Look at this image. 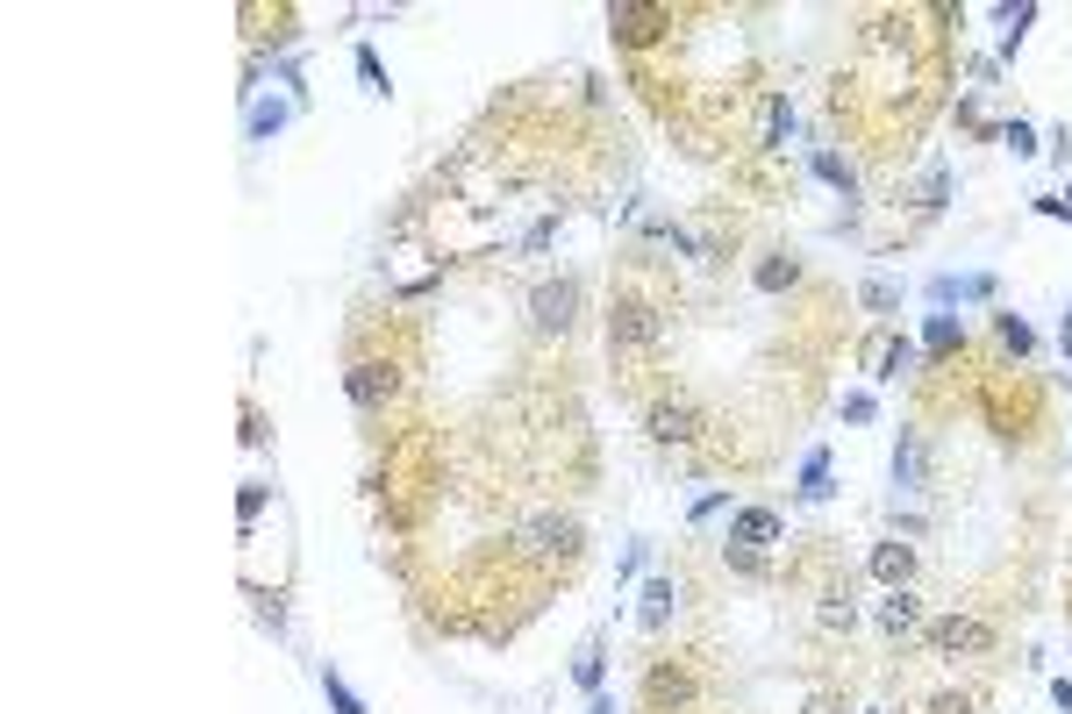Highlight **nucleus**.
I'll use <instances>...</instances> for the list:
<instances>
[{
    "label": "nucleus",
    "instance_id": "f257e3e1",
    "mask_svg": "<svg viewBox=\"0 0 1072 714\" xmlns=\"http://www.w3.org/2000/svg\"><path fill=\"white\" fill-rule=\"evenodd\" d=\"M665 343V315L651 301H636V293H615L608 307V357L615 365H644V357H658Z\"/></svg>",
    "mask_w": 1072,
    "mask_h": 714
},
{
    "label": "nucleus",
    "instance_id": "f03ea898",
    "mask_svg": "<svg viewBox=\"0 0 1072 714\" xmlns=\"http://www.w3.org/2000/svg\"><path fill=\"white\" fill-rule=\"evenodd\" d=\"M786 544V514L780 508H730V544H722V558L736 564V572H766V558Z\"/></svg>",
    "mask_w": 1072,
    "mask_h": 714
},
{
    "label": "nucleus",
    "instance_id": "7ed1b4c3",
    "mask_svg": "<svg viewBox=\"0 0 1072 714\" xmlns=\"http://www.w3.org/2000/svg\"><path fill=\"white\" fill-rule=\"evenodd\" d=\"M515 558H529V564H572L579 558V522H572V514H558V508H537L522 528H515Z\"/></svg>",
    "mask_w": 1072,
    "mask_h": 714
},
{
    "label": "nucleus",
    "instance_id": "20e7f679",
    "mask_svg": "<svg viewBox=\"0 0 1072 714\" xmlns=\"http://www.w3.org/2000/svg\"><path fill=\"white\" fill-rule=\"evenodd\" d=\"M922 636H930L936 658H987V650H994V629L980 622V614H936Z\"/></svg>",
    "mask_w": 1072,
    "mask_h": 714
},
{
    "label": "nucleus",
    "instance_id": "39448f33",
    "mask_svg": "<svg viewBox=\"0 0 1072 714\" xmlns=\"http://www.w3.org/2000/svg\"><path fill=\"white\" fill-rule=\"evenodd\" d=\"M644 429H651V443H665V450H686V443H701V408L694 400H658V408L644 415Z\"/></svg>",
    "mask_w": 1072,
    "mask_h": 714
},
{
    "label": "nucleus",
    "instance_id": "423d86ee",
    "mask_svg": "<svg viewBox=\"0 0 1072 714\" xmlns=\"http://www.w3.org/2000/svg\"><path fill=\"white\" fill-rule=\"evenodd\" d=\"M529 315H537V329L544 336H565L579 315V279H544V286L529 293Z\"/></svg>",
    "mask_w": 1072,
    "mask_h": 714
},
{
    "label": "nucleus",
    "instance_id": "0eeeda50",
    "mask_svg": "<svg viewBox=\"0 0 1072 714\" xmlns=\"http://www.w3.org/2000/svg\"><path fill=\"white\" fill-rule=\"evenodd\" d=\"M916 365H922V343L894 336V329H880V336L866 343V372H872V379H908Z\"/></svg>",
    "mask_w": 1072,
    "mask_h": 714
},
{
    "label": "nucleus",
    "instance_id": "6e6552de",
    "mask_svg": "<svg viewBox=\"0 0 1072 714\" xmlns=\"http://www.w3.org/2000/svg\"><path fill=\"white\" fill-rule=\"evenodd\" d=\"M343 393H351V400H357L365 415H379V408L393 400V372L379 365V357H357L351 372H343Z\"/></svg>",
    "mask_w": 1072,
    "mask_h": 714
},
{
    "label": "nucleus",
    "instance_id": "1a4fd4ad",
    "mask_svg": "<svg viewBox=\"0 0 1072 714\" xmlns=\"http://www.w3.org/2000/svg\"><path fill=\"white\" fill-rule=\"evenodd\" d=\"M994 272H936L930 279V301H936V315H951L958 301H994Z\"/></svg>",
    "mask_w": 1072,
    "mask_h": 714
},
{
    "label": "nucleus",
    "instance_id": "9d476101",
    "mask_svg": "<svg viewBox=\"0 0 1072 714\" xmlns=\"http://www.w3.org/2000/svg\"><path fill=\"white\" fill-rule=\"evenodd\" d=\"M872 578H880L886 594H901L908 578H916V544H901V536H894V544H880V550H872Z\"/></svg>",
    "mask_w": 1072,
    "mask_h": 714
},
{
    "label": "nucleus",
    "instance_id": "9b49d317",
    "mask_svg": "<svg viewBox=\"0 0 1072 714\" xmlns=\"http://www.w3.org/2000/svg\"><path fill=\"white\" fill-rule=\"evenodd\" d=\"M608 29L622 36V43H651L658 29H672V15H665V8H608Z\"/></svg>",
    "mask_w": 1072,
    "mask_h": 714
},
{
    "label": "nucleus",
    "instance_id": "f8f14e48",
    "mask_svg": "<svg viewBox=\"0 0 1072 714\" xmlns=\"http://www.w3.org/2000/svg\"><path fill=\"white\" fill-rule=\"evenodd\" d=\"M651 707L658 714H680V707H694V679H686V672H651Z\"/></svg>",
    "mask_w": 1072,
    "mask_h": 714
},
{
    "label": "nucleus",
    "instance_id": "ddd939ff",
    "mask_svg": "<svg viewBox=\"0 0 1072 714\" xmlns=\"http://www.w3.org/2000/svg\"><path fill=\"white\" fill-rule=\"evenodd\" d=\"M880 629H886V636H908V629H922V600L908 594V586H901V594H886V600H880Z\"/></svg>",
    "mask_w": 1072,
    "mask_h": 714
},
{
    "label": "nucleus",
    "instance_id": "4468645a",
    "mask_svg": "<svg viewBox=\"0 0 1072 714\" xmlns=\"http://www.w3.org/2000/svg\"><path fill=\"white\" fill-rule=\"evenodd\" d=\"M922 350H930V357L966 350V322H958V315H930V322H922Z\"/></svg>",
    "mask_w": 1072,
    "mask_h": 714
},
{
    "label": "nucleus",
    "instance_id": "2eb2a0df",
    "mask_svg": "<svg viewBox=\"0 0 1072 714\" xmlns=\"http://www.w3.org/2000/svg\"><path fill=\"white\" fill-rule=\"evenodd\" d=\"M830 494H836V486H830V450H808V458H800V500L822 508Z\"/></svg>",
    "mask_w": 1072,
    "mask_h": 714
},
{
    "label": "nucleus",
    "instance_id": "dca6fc26",
    "mask_svg": "<svg viewBox=\"0 0 1072 714\" xmlns=\"http://www.w3.org/2000/svg\"><path fill=\"white\" fill-rule=\"evenodd\" d=\"M786 137H794V107H786V93H772L766 101V129H758V151H786Z\"/></svg>",
    "mask_w": 1072,
    "mask_h": 714
},
{
    "label": "nucleus",
    "instance_id": "f3484780",
    "mask_svg": "<svg viewBox=\"0 0 1072 714\" xmlns=\"http://www.w3.org/2000/svg\"><path fill=\"white\" fill-rule=\"evenodd\" d=\"M672 600H680V586H672V578H651L644 586V629H665V622H672Z\"/></svg>",
    "mask_w": 1072,
    "mask_h": 714
},
{
    "label": "nucleus",
    "instance_id": "a211bd4d",
    "mask_svg": "<svg viewBox=\"0 0 1072 714\" xmlns=\"http://www.w3.org/2000/svg\"><path fill=\"white\" fill-rule=\"evenodd\" d=\"M894 486H901V494H922V443L916 436L894 443Z\"/></svg>",
    "mask_w": 1072,
    "mask_h": 714
},
{
    "label": "nucleus",
    "instance_id": "6ab92c4d",
    "mask_svg": "<svg viewBox=\"0 0 1072 714\" xmlns=\"http://www.w3.org/2000/svg\"><path fill=\"white\" fill-rule=\"evenodd\" d=\"M816 622H822V629H852V622H858V608H852V586H830V594H822V608H816Z\"/></svg>",
    "mask_w": 1072,
    "mask_h": 714
},
{
    "label": "nucleus",
    "instance_id": "aec40b11",
    "mask_svg": "<svg viewBox=\"0 0 1072 714\" xmlns=\"http://www.w3.org/2000/svg\"><path fill=\"white\" fill-rule=\"evenodd\" d=\"M293 107H301V101H257V107H251V137H257V143L279 137V129L293 122Z\"/></svg>",
    "mask_w": 1072,
    "mask_h": 714
},
{
    "label": "nucleus",
    "instance_id": "412c9836",
    "mask_svg": "<svg viewBox=\"0 0 1072 714\" xmlns=\"http://www.w3.org/2000/svg\"><path fill=\"white\" fill-rule=\"evenodd\" d=\"M994 336H1001V350H1016V357L1037 350V336H1030V322H1022V315H994Z\"/></svg>",
    "mask_w": 1072,
    "mask_h": 714
},
{
    "label": "nucleus",
    "instance_id": "4be33fe9",
    "mask_svg": "<svg viewBox=\"0 0 1072 714\" xmlns=\"http://www.w3.org/2000/svg\"><path fill=\"white\" fill-rule=\"evenodd\" d=\"M794 279H800V265H794V257H766V265H758V293H786V286H794Z\"/></svg>",
    "mask_w": 1072,
    "mask_h": 714
},
{
    "label": "nucleus",
    "instance_id": "5701e85b",
    "mask_svg": "<svg viewBox=\"0 0 1072 714\" xmlns=\"http://www.w3.org/2000/svg\"><path fill=\"white\" fill-rule=\"evenodd\" d=\"M808 165H816V179H830L836 193H852V187H858V171L844 165V157H836V151H816V157H808Z\"/></svg>",
    "mask_w": 1072,
    "mask_h": 714
},
{
    "label": "nucleus",
    "instance_id": "b1692460",
    "mask_svg": "<svg viewBox=\"0 0 1072 714\" xmlns=\"http://www.w3.org/2000/svg\"><path fill=\"white\" fill-rule=\"evenodd\" d=\"M858 301H866L872 315H894V307H901V286H894V279H880V272H872L866 286H858Z\"/></svg>",
    "mask_w": 1072,
    "mask_h": 714
},
{
    "label": "nucleus",
    "instance_id": "393cba45",
    "mask_svg": "<svg viewBox=\"0 0 1072 714\" xmlns=\"http://www.w3.org/2000/svg\"><path fill=\"white\" fill-rule=\"evenodd\" d=\"M601 672H608V658H601V643H579V658H572V679L587 686V693H601Z\"/></svg>",
    "mask_w": 1072,
    "mask_h": 714
},
{
    "label": "nucleus",
    "instance_id": "a878e982",
    "mask_svg": "<svg viewBox=\"0 0 1072 714\" xmlns=\"http://www.w3.org/2000/svg\"><path fill=\"white\" fill-rule=\"evenodd\" d=\"M323 693H329V707H337V714H365V700L343 686V672H323Z\"/></svg>",
    "mask_w": 1072,
    "mask_h": 714
},
{
    "label": "nucleus",
    "instance_id": "bb28decb",
    "mask_svg": "<svg viewBox=\"0 0 1072 714\" xmlns=\"http://www.w3.org/2000/svg\"><path fill=\"white\" fill-rule=\"evenodd\" d=\"M357 79L373 86V93H387V65H379V51H357Z\"/></svg>",
    "mask_w": 1072,
    "mask_h": 714
},
{
    "label": "nucleus",
    "instance_id": "cd10ccee",
    "mask_svg": "<svg viewBox=\"0 0 1072 714\" xmlns=\"http://www.w3.org/2000/svg\"><path fill=\"white\" fill-rule=\"evenodd\" d=\"M872 415H880L872 393H844V422H872Z\"/></svg>",
    "mask_w": 1072,
    "mask_h": 714
},
{
    "label": "nucleus",
    "instance_id": "c85d7f7f",
    "mask_svg": "<svg viewBox=\"0 0 1072 714\" xmlns=\"http://www.w3.org/2000/svg\"><path fill=\"white\" fill-rule=\"evenodd\" d=\"M1001 143H1008L1016 157H1030V151H1037V137H1030V122H1008V129H1001Z\"/></svg>",
    "mask_w": 1072,
    "mask_h": 714
},
{
    "label": "nucleus",
    "instance_id": "c756f323",
    "mask_svg": "<svg viewBox=\"0 0 1072 714\" xmlns=\"http://www.w3.org/2000/svg\"><path fill=\"white\" fill-rule=\"evenodd\" d=\"M922 714H972V693H936Z\"/></svg>",
    "mask_w": 1072,
    "mask_h": 714
},
{
    "label": "nucleus",
    "instance_id": "7c9ffc66",
    "mask_svg": "<svg viewBox=\"0 0 1072 714\" xmlns=\"http://www.w3.org/2000/svg\"><path fill=\"white\" fill-rule=\"evenodd\" d=\"M237 514H243V528L265 514V486H243V500H237Z\"/></svg>",
    "mask_w": 1072,
    "mask_h": 714
},
{
    "label": "nucleus",
    "instance_id": "2f4dec72",
    "mask_svg": "<svg viewBox=\"0 0 1072 714\" xmlns=\"http://www.w3.org/2000/svg\"><path fill=\"white\" fill-rule=\"evenodd\" d=\"M722 508H730V494H701V500H694V522H715Z\"/></svg>",
    "mask_w": 1072,
    "mask_h": 714
},
{
    "label": "nucleus",
    "instance_id": "473e14b6",
    "mask_svg": "<svg viewBox=\"0 0 1072 714\" xmlns=\"http://www.w3.org/2000/svg\"><path fill=\"white\" fill-rule=\"evenodd\" d=\"M594 714H615V700H608V693H594Z\"/></svg>",
    "mask_w": 1072,
    "mask_h": 714
},
{
    "label": "nucleus",
    "instance_id": "72a5a7b5",
    "mask_svg": "<svg viewBox=\"0 0 1072 714\" xmlns=\"http://www.w3.org/2000/svg\"><path fill=\"white\" fill-rule=\"evenodd\" d=\"M1065 207H1072V193H1065Z\"/></svg>",
    "mask_w": 1072,
    "mask_h": 714
}]
</instances>
